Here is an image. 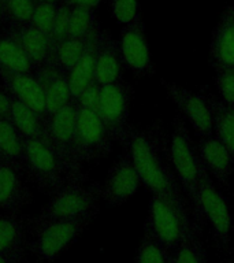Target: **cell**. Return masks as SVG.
<instances>
[{"mask_svg":"<svg viewBox=\"0 0 234 263\" xmlns=\"http://www.w3.org/2000/svg\"><path fill=\"white\" fill-rule=\"evenodd\" d=\"M89 222L90 219L63 221L33 218L28 223L32 236L30 250L41 262L53 260L81 236Z\"/></svg>","mask_w":234,"mask_h":263,"instance_id":"obj_4","label":"cell"},{"mask_svg":"<svg viewBox=\"0 0 234 263\" xmlns=\"http://www.w3.org/2000/svg\"><path fill=\"white\" fill-rule=\"evenodd\" d=\"M4 89L16 102L45 117V92L40 78L32 73H0ZM47 118V117H45Z\"/></svg>","mask_w":234,"mask_h":263,"instance_id":"obj_14","label":"cell"},{"mask_svg":"<svg viewBox=\"0 0 234 263\" xmlns=\"http://www.w3.org/2000/svg\"><path fill=\"white\" fill-rule=\"evenodd\" d=\"M131 95V86L123 80L102 86L100 102L96 111L112 141H118L122 145L127 143L131 130L129 125Z\"/></svg>","mask_w":234,"mask_h":263,"instance_id":"obj_8","label":"cell"},{"mask_svg":"<svg viewBox=\"0 0 234 263\" xmlns=\"http://www.w3.org/2000/svg\"><path fill=\"white\" fill-rule=\"evenodd\" d=\"M110 8L112 16L123 25H127L141 14L139 0H110Z\"/></svg>","mask_w":234,"mask_h":263,"instance_id":"obj_35","label":"cell"},{"mask_svg":"<svg viewBox=\"0 0 234 263\" xmlns=\"http://www.w3.org/2000/svg\"><path fill=\"white\" fill-rule=\"evenodd\" d=\"M199 229L200 226L190 218V210L182 209L170 199L152 195L145 221V232L162 246L174 252L186 234L199 232Z\"/></svg>","mask_w":234,"mask_h":263,"instance_id":"obj_3","label":"cell"},{"mask_svg":"<svg viewBox=\"0 0 234 263\" xmlns=\"http://www.w3.org/2000/svg\"><path fill=\"white\" fill-rule=\"evenodd\" d=\"M25 139L8 118L0 117V158L15 168H24Z\"/></svg>","mask_w":234,"mask_h":263,"instance_id":"obj_25","label":"cell"},{"mask_svg":"<svg viewBox=\"0 0 234 263\" xmlns=\"http://www.w3.org/2000/svg\"><path fill=\"white\" fill-rule=\"evenodd\" d=\"M102 32V29L99 28L93 33V36L90 39L88 48L85 53L82 55L75 67H74L69 74V85L70 92L73 96V100H77L80 95L88 88V86L94 81V63H96V49H98L99 34Z\"/></svg>","mask_w":234,"mask_h":263,"instance_id":"obj_22","label":"cell"},{"mask_svg":"<svg viewBox=\"0 0 234 263\" xmlns=\"http://www.w3.org/2000/svg\"><path fill=\"white\" fill-rule=\"evenodd\" d=\"M11 106V96L6 92V89L0 88V117L7 118Z\"/></svg>","mask_w":234,"mask_h":263,"instance_id":"obj_38","label":"cell"},{"mask_svg":"<svg viewBox=\"0 0 234 263\" xmlns=\"http://www.w3.org/2000/svg\"><path fill=\"white\" fill-rule=\"evenodd\" d=\"M193 219L197 225L200 222H208L213 238L222 248L229 246L230 230H231V215L229 205L221 191L213 184L208 172L204 173L197 189L196 201L193 203Z\"/></svg>","mask_w":234,"mask_h":263,"instance_id":"obj_7","label":"cell"},{"mask_svg":"<svg viewBox=\"0 0 234 263\" xmlns=\"http://www.w3.org/2000/svg\"><path fill=\"white\" fill-rule=\"evenodd\" d=\"M93 33L86 39H66L65 41H62L61 44L55 45L52 48L48 66L59 70L66 76H69L70 71L75 67L82 55L85 53Z\"/></svg>","mask_w":234,"mask_h":263,"instance_id":"obj_26","label":"cell"},{"mask_svg":"<svg viewBox=\"0 0 234 263\" xmlns=\"http://www.w3.org/2000/svg\"><path fill=\"white\" fill-rule=\"evenodd\" d=\"M40 2H47V3H61V0H40Z\"/></svg>","mask_w":234,"mask_h":263,"instance_id":"obj_41","label":"cell"},{"mask_svg":"<svg viewBox=\"0 0 234 263\" xmlns=\"http://www.w3.org/2000/svg\"><path fill=\"white\" fill-rule=\"evenodd\" d=\"M78 104L75 100L47 118V137L70 176H78V166L74 159V140L77 127Z\"/></svg>","mask_w":234,"mask_h":263,"instance_id":"obj_10","label":"cell"},{"mask_svg":"<svg viewBox=\"0 0 234 263\" xmlns=\"http://www.w3.org/2000/svg\"><path fill=\"white\" fill-rule=\"evenodd\" d=\"M160 84L176 104L177 108L188 118L193 130L199 137H208L212 135L213 123L212 112L208 106L207 98L199 93H194L185 86H181L176 82L167 81L162 78Z\"/></svg>","mask_w":234,"mask_h":263,"instance_id":"obj_12","label":"cell"},{"mask_svg":"<svg viewBox=\"0 0 234 263\" xmlns=\"http://www.w3.org/2000/svg\"><path fill=\"white\" fill-rule=\"evenodd\" d=\"M170 156H171L172 167L181 186L184 189V193L192 200V203H194L197 189L207 170L201 162L199 151L193 145L190 132L180 115H177L172 122Z\"/></svg>","mask_w":234,"mask_h":263,"instance_id":"obj_5","label":"cell"},{"mask_svg":"<svg viewBox=\"0 0 234 263\" xmlns=\"http://www.w3.org/2000/svg\"><path fill=\"white\" fill-rule=\"evenodd\" d=\"M32 63L7 32H0V73H32Z\"/></svg>","mask_w":234,"mask_h":263,"instance_id":"obj_27","label":"cell"},{"mask_svg":"<svg viewBox=\"0 0 234 263\" xmlns=\"http://www.w3.org/2000/svg\"><path fill=\"white\" fill-rule=\"evenodd\" d=\"M197 151L209 176L213 177L222 186L227 188L234 173V164L225 145L217 137L208 136L200 140Z\"/></svg>","mask_w":234,"mask_h":263,"instance_id":"obj_18","label":"cell"},{"mask_svg":"<svg viewBox=\"0 0 234 263\" xmlns=\"http://www.w3.org/2000/svg\"><path fill=\"white\" fill-rule=\"evenodd\" d=\"M100 95H102V85H99L98 82L93 81L80 95V98L75 102L82 108L92 110L96 112L99 107V102H100Z\"/></svg>","mask_w":234,"mask_h":263,"instance_id":"obj_36","label":"cell"},{"mask_svg":"<svg viewBox=\"0 0 234 263\" xmlns=\"http://www.w3.org/2000/svg\"><path fill=\"white\" fill-rule=\"evenodd\" d=\"M6 32L20 44L33 69L38 70L44 66H48L51 53H52V43L49 37L36 29L32 24L18 26V28H7Z\"/></svg>","mask_w":234,"mask_h":263,"instance_id":"obj_17","label":"cell"},{"mask_svg":"<svg viewBox=\"0 0 234 263\" xmlns=\"http://www.w3.org/2000/svg\"><path fill=\"white\" fill-rule=\"evenodd\" d=\"M70 15H71V7L63 3L57 4L56 15H55L52 30H51V34H49V40L52 43V48L67 39Z\"/></svg>","mask_w":234,"mask_h":263,"instance_id":"obj_34","label":"cell"},{"mask_svg":"<svg viewBox=\"0 0 234 263\" xmlns=\"http://www.w3.org/2000/svg\"><path fill=\"white\" fill-rule=\"evenodd\" d=\"M100 199L102 188L98 184L86 185L84 178L77 176L52 193V197L36 218L63 221H92L99 211Z\"/></svg>","mask_w":234,"mask_h":263,"instance_id":"obj_2","label":"cell"},{"mask_svg":"<svg viewBox=\"0 0 234 263\" xmlns=\"http://www.w3.org/2000/svg\"><path fill=\"white\" fill-rule=\"evenodd\" d=\"M61 3L69 6V7H85V8H92V10H96V8L100 6L102 0H61Z\"/></svg>","mask_w":234,"mask_h":263,"instance_id":"obj_37","label":"cell"},{"mask_svg":"<svg viewBox=\"0 0 234 263\" xmlns=\"http://www.w3.org/2000/svg\"><path fill=\"white\" fill-rule=\"evenodd\" d=\"M135 263H174L172 251L167 250L145 232L137 250Z\"/></svg>","mask_w":234,"mask_h":263,"instance_id":"obj_30","label":"cell"},{"mask_svg":"<svg viewBox=\"0 0 234 263\" xmlns=\"http://www.w3.org/2000/svg\"><path fill=\"white\" fill-rule=\"evenodd\" d=\"M0 263H22V260L15 258H8V256H0Z\"/></svg>","mask_w":234,"mask_h":263,"instance_id":"obj_39","label":"cell"},{"mask_svg":"<svg viewBox=\"0 0 234 263\" xmlns=\"http://www.w3.org/2000/svg\"><path fill=\"white\" fill-rule=\"evenodd\" d=\"M30 199V191L21 180L18 168L0 163V210L16 214Z\"/></svg>","mask_w":234,"mask_h":263,"instance_id":"obj_20","label":"cell"},{"mask_svg":"<svg viewBox=\"0 0 234 263\" xmlns=\"http://www.w3.org/2000/svg\"><path fill=\"white\" fill-rule=\"evenodd\" d=\"M24 168L33 182L47 193H55L74 178L47 139L25 140Z\"/></svg>","mask_w":234,"mask_h":263,"instance_id":"obj_6","label":"cell"},{"mask_svg":"<svg viewBox=\"0 0 234 263\" xmlns=\"http://www.w3.org/2000/svg\"><path fill=\"white\" fill-rule=\"evenodd\" d=\"M174 263H208L204 246L199 238V232L186 234L172 252Z\"/></svg>","mask_w":234,"mask_h":263,"instance_id":"obj_29","label":"cell"},{"mask_svg":"<svg viewBox=\"0 0 234 263\" xmlns=\"http://www.w3.org/2000/svg\"><path fill=\"white\" fill-rule=\"evenodd\" d=\"M141 180L135 170L130 152L123 145L122 154L115 160L107 174L106 182L102 186V199L107 204L116 207L126 203L137 191Z\"/></svg>","mask_w":234,"mask_h":263,"instance_id":"obj_13","label":"cell"},{"mask_svg":"<svg viewBox=\"0 0 234 263\" xmlns=\"http://www.w3.org/2000/svg\"><path fill=\"white\" fill-rule=\"evenodd\" d=\"M28 225L16 214L0 217V256L25 259Z\"/></svg>","mask_w":234,"mask_h":263,"instance_id":"obj_21","label":"cell"},{"mask_svg":"<svg viewBox=\"0 0 234 263\" xmlns=\"http://www.w3.org/2000/svg\"><path fill=\"white\" fill-rule=\"evenodd\" d=\"M118 43L126 69L131 70V73L137 77H151L155 74V65L152 62L141 14L123 26Z\"/></svg>","mask_w":234,"mask_h":263,"instance_id":"obj_11","label":"cell"},{"mask_svg":"<svg viewBox=\"0 0 234 263\" xmlns=\"http://www.w3.org/2000/svg\"><path fill=\"white\" fill-rule=\"evenodd\" d=\"M123 65L119 43L110 34L108 30H102L99 34L96 63H94V81L99 85H110L122 81Z\"/></svg>","mask_w":234,"mask_h":263,"instance_id":"obj_15","label":"cell"},{"mask_svg":"<svg viewBox=\"0 0 234 263\" xmlns=\"http://www.w3.org/2000/svg\"><path fill=\"white\" fill-rule=\"evenodd\" d=\"M215 84L222 102L234 107V67L215 69Z\"/></svg>","mask_w":234,"mask_h":263,"instance_id":"obj_33","label":"cell"},{"mask_svg":"<svg viewBox=\"0 0 234 263\" xmlns=\"http://www.w3.org/2000/svg\"><path fill=\"white\" fill-rule=\"evenodd\" d=\"M112 139L99 118L98 112L78 106L74 140V159L78 168L84 163L96 162L110 154Z\"/></svg>","mask_w":234,"mask_h":263,"instance_id":"obj_9","label":"cell"},{"mask_svg":"<svg viewBox=\"0 0 234 263\" xmlns=\"http://www.w3.org/2000/svg\"><path fill=\"white\" fill-rule=\"evenodd\" d=\"M0 163H3V162H2V158H0Z\"/></svg>","mask_w":234,"mask_h":263,"instance_id":"obj_42","label":"cell"},{"mask_svg":"<svg viewBox=\"0 0 234 263\" xmlns=\"http://www.w3.org/2000/svg\"><path fill=\"white\" fill-rule=\"evenodd\" d=\"M212 112L215 137L229 151L234 164V107L227 106L215 96H205Z\"/></svg>","mask_w":234,"mask_h":263,"instance_id":"obj_24","label":"cell"},{"mask_svg":"<svg viewBox=\"0 0 234 263\" xmlns=\"http://www.w3.org/2000/svg\"><path fill=\"white\" fill-rule=\"evenodd\" d=\"M125 145L130 152L141 184L152 195L170 199L182 209L190 210L172 167L170 140L160 121L144 127H131Z\"/></svg>","mask_w":234,"mask_h":263,"instance_id":"obj_1","label":"cell"},{"mask_svg":"<svg viewBox=\"0 0 234 263\" xmlns=\"http://www.w3.org/2000/svg\"><path fill=\"white\" fill-rule=\"evenodd\" d=\"M57 4L37 0L36 8H34V12H33L32 22L30 24L48 37L51 34V30H52L53 20H55V15H56Z\"/></svg>","mask_w":234,"mask_h":263,"instance_id":"obj_32","label":"cell"},{"mask_svg":"<svg viewBox=\"0 0 234 263\" xmlns=\"http://www.w3.org/2000/svg\"><path fill=\"white\" fill-rule=\"evenodd\" d=\"M233 2H234V0H233ZM233 6H234V4H233Z\"/></svg>","mask_w":234,"mask_h":263,"instance_id":"obj_43","label":"cell"},{"mask_svg":"<svg viewBox=\"0 0 234 263\" xmlns=\"http://www.w3.org/2000/svg\"><path fill=\"white\" fill-rule=\"evenodd\" d=\"M25 140L45 139L47 137V118L30 110L22 103L11 98V106L7 117Z\"/></svg>","mask_w":234,"mask_h":263,"instance_id":"obj_23","label":"cell"},{"mask_svg":"<svg viewBox=\"0 0 234 263\" xmlns=\"http://www.w3.org/2000/svg\"><path fill=\"white\" fill-rule=\"evenodd\" d=\"M38 76L45 92V117L51 115L73 102V96L70 92L69 76H66L59 70L51 66H44L38 70H34Z\"/></svg>","mask_w":234,"mask_h":263,"instance_id":"obj_19","label":"cell"},{"mask_svg":"<svg viewBox=\"0 0 234 263\" xmlns=\"http://www.w3.org/2000/svg\"><path fill=\"white\" fill-rule=\"evenodd\" d=\"M100 28L96 10L85 7H73L70 15L67 39H86Z\"/></svg>","mask_w":234,"mask_h":263,"instance_id":"obj_28","label":"cell"},{"mask_svg":"<svg viewBox=\"0 0 234 263\" xmlns=\"http://www.w3.org/2000/svg\"><path fill=\"white\" fill-rule=\"evenodd\" d=\"M37 0H4V24L18 28L32 22Z\"/></svg>","mask_w":234,"mask_h":263,"instance_id":"obj_31","label":"cell"},{"mask_svg":"<svg viewBox=\"0 0 234 263\" xmlns=\"http://www.w3.org/2000/svg\"><path fill=\"white\" fill-rule=\"evenodd\" d=\"M4 24V0H0V28Z\"/></svg>","mask_w":234,"mask_h":263,"instance_id":"obj_40","label":"cell"},{"mask_svg":"<svg viewBox=\"0 0 234 263\" xmlns=\"http://www.w3.org/2000/svg\"><path fill=\"white\" fill-rule=\"evenodd\" d=\"M209 63L212 69L234 67V6H227L211 34Z\"/></svg>","mask_w":234,"mask_h":263,"instance_id":"obj_16","label":"cell"}]
</instances>
